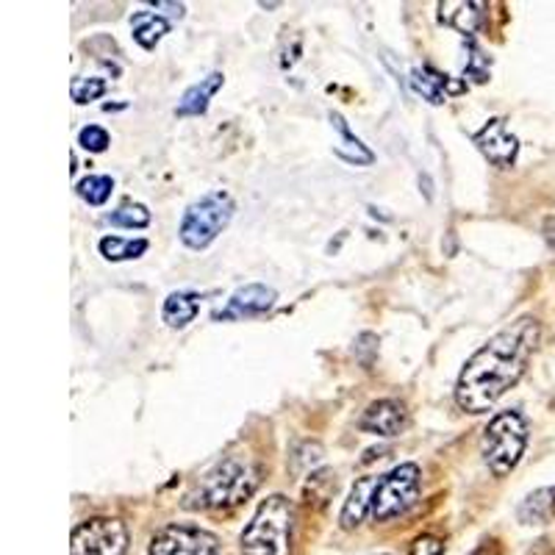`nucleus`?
<instances>
[{
  "label": "nucleus",
  "instance_id": "nucleus-1",
  "mask_svg": "<svg viewBox=\"0 0 555 555\" xmlns=\"http://www.w3.org/2000/svg\"><path fill=\"white\" fill-rule=\"evenodd\" d=\"M539 345V322L525 317L512 328L500 331L486 341L461 370L455 400L469 414L492 409L528 370V361Z\"/></svg>",
  "mask_w": 555,
  "mask_h": 555
},
{
  "label": "nucleus",
  "instance_id": "nucleus-2",
  "mask_svg": "<svg viewBox=\"0 0 555 555\" xmlns=\"http://www.w3.org/2000/svg\"><path fill=\"white\" fill-rule=\"evenodd\" d=\"M292 528L295 505L284 494H272L242 530V555H292Z\"/></svg>",
  "mask_w": 555,
  "mask_h": 555
},
{
  "label": "nucleus",
  "instance_id": "nucleus-3",
  "mask_svg": "<svg viewBox=\"0 0 555 555\" xmlns=\"http://www.w3.org/2000/svg\"><path fill=\"white\" fill-rule=\"evenodd\" d=\"M528 444V423L519 411H500L483 430V459L498 478L512 473Z\"/></svg>",
  "mask_w": 555,
  "mask_h": 555
},
{
  "label": "nucleus",
  "instance_id": "nucleus-4",
  "mask_svg": "<svg viewBox=\"0 0 555 555\" xmlns=\"http://www.w3.org/2000/svg\"><path fill=\"white\" fill-rule=\"evenodd\" d=\"M256 483H259V478L247 461L222 459L203 478L201 489H197L201 500L195 505H201V508H234L250 498Z\"/></svg>",
  "mask_w": 555,
  "mask_h": 555
},
{
  "label": "nucleus",
  "instance_id": "nucleus-5",
  "mask_svg": "<svg viewBox=\"0 0 555 555\" xmlns=\"http://www.w3.org/2000/svg\"><path fill=\"white\" fill-rule=\"evenodd\" d=\"M234 217V201L228 192H208L201 201L192 203L186 211H183L181 220V242L192 250H203L208 247L217 236L222 234Z\"/></svg>",
  "mask_w": 555,
  "mask_h": 555
},
{
  "label": "nucleus",
  "instance_id": "nucleus-6",
  "mask_svg": "<svg viewBox=\"0 0 555 555\" xmlns=\"http://www.w3.org/2000/svg\"><path fill=\"white\" fill-rule=\"evenodd\" d=\"M416 498H420V467L416 464H400L391 473L380 475L378 483H375L370 517L375 522H389V519L409 512Z\"/></svg>",
  "mask_w": 555,
  "mask_h": 555
},
{
  "label": "nucleus",
  "instance_id": "nucleus-7",
  "mask_svg": "<svg viewBox=\"0 0 555 555\" xmlns=\"http://www.w3.org/2000/svg\"><path fill=\"white\" fill-rule=\"evenodd\" d=\"M128 530L120 519L95 517L73 530L69 555H126Z\"/></svg>",
  "mask_w": 555,
  "mask_h": 555
},
{
  "label": "nucleus",
  "instance_id": "nucleus-8",
  "mask_svg": "<svg viewBox=\"0 0 555 555\" xmlns=\"http://www.w3.org/2000/svg\"><path fill=\"white\" fill-rule=\"evenodd\" d=\"M147 555H220V539L197 525H167L151 539Z\"/></svg>",
  "mask_w": 555,
  "mask_h": 555
},
{
  "label": "nucleus",
  "instance_id": "nucleus-9",
  "mask_svg": "<svg viewBox=\"0 0 555 555\" xmlns=\"http://www.w3.org/2000/svg\"><path fill=\"white\" fill-rule=\"evenodd\" d=\"M275 300H278V295H275V289H270V286L247 284L231 295L228 306L222 311H217L215 320L228 322V320H247V317L267 314V311L275 306Z\"/></svg>",
  "mask_w": 555,
  "mask_h": 555
},
{
  "label": "nucleus",
  "instance_id": "nucleus-10",
  "mask_svg": "<svg viewBox=\"0 0 555 555\" xmlns=\"http://www.w3.org/2000/svg\"><path fill=\"white\" fill-rule=\"evenodd\" d=\"M475 145H478V151L498 167H512L514 158H517L519 153L517 137L508 131L505 120H500V117L475 133Z\"/></svg>",
  "mask_w": 555,
  "mask_h": 555
},
{
  "label": "nucleus",
  "instance_id": "nucleus-11",
  "mask_svg": "<svg viewBox=\"0 0 555 555\" xmlns=\"http://www.w3.org/2000/svg\"><path fill=\"white\" fill-rule=\"evenodd\" d=\"M405 425V409L398 400H378L364 411L359 428L375 436H398Z\"/></svg>",
  "mask_w": 555,
  "mask_h": 555
},
{
  "label": "nucleus",
  "instance_id": "nucleus-12",
  "mask_svg": "<svg viewBox=\"0 0 555 555\" xmlns=\"http://www.w3.org/2000/svg\"><path fill=\"white\" fill-rule=\"evenodd\" d=\"M375 483H378V478H375V475H366V478L356 480L353 492H350L345 508H341V528L353 530V528H359L366 517H370V512H373Z\"/></svg>",
  "mask_w": 555,
  "mask_h": 555
},
{
  "label": "nucleus",
  "instance_id": "nucleus-13",
  "mask_svg": "<svg viewBox=\"0 0 555 555\" xmlns=\"http://www.w3.org/2000/svg\"><path fill=\"white\" fill-rule=\"evenodd\" d=\"M220 87H222V73H211V76L203 78L201 83H195V87H190L186 92H183L176 114L178 117H201V114H206L208 101L215 98V92Z\"/></svg>",
  "mask_w": 555,
  "mask_h": 555
},
{
  "label": "nucleus",
  "instance_id": "nucleus-14",
  "mask_svg": "<svg viewBox=\"0 0 555 555\" xmlns=\"http://www.w3.org/2000/svg\"><path fill=\"white\" fill-rule=\"evenodd\" d=\"M519 522L522 525H544L555 519V486L539 489V492L528 494L519 505Z\"/></svg>",
  "mask_w": 555,
  "mask_h": 555
},
{
  "label": "nucleus",
  "instance_id": "nucleus-15",
  "mask_svg": "<svg viewBox=\"0 0 555 555\" xmlns=\"http://www.w3.org/2000/svg\"><path fill=\"white\" fill-rule=\"evenodd\" d=\"M131 31H133V39H137V42L145 48V51H153V48L158 44V39L170 31V23H167L162 14L137 12L131 17Z\"/></svg>",
  "mask_w": 555,
  "mask_h": 555
},
{
  "label": "nucleus",
  "instance_id": "nucleus-16",
  "mask_svg": "<svg viewBox=\"0 0 555 555\" xmlns=\"http://www.w3.org/2000/svg\"><path fill=\"white\" fill-rule=\"evenodd\" d=\"M201 300L192 292H172L165 300V322L170 328H186L197 317Z\"/></svg>",
  "mask_w": 555,
  "mask_h": 555
},
{
  "label": "nucleus",
  "instance_id": "nucleus-17",
  "mask_svg": "<svg viewBox=\"0 0 555 555\" xmlns=\"http://www.w3.org/2000/svg\"><path fill=\"white\" fill-rule=\"evenodd\" d=\"M147 250L145 240H122V236H106L101 240V253L106 261H131Z\"/></svg>",
  "mask_w": 555,
  "mask_h": 555
},
{
  "label": "nucleus",
  "instance_id": "nucleus-18",
  "mask_svg": "<svg viewBox=\"0 0 555 555\" xmlns=\"http://www.w3.org/2000/svg\"><path fill=\"white\" fill-rule=\"evenodd\" d=\"M411 83H414V89L425 98V101L436 103V106H439V103H444V78L439 76V73H434V69H428V67L414 69Z\"/></svg>",
  "mask_w": 555,
  "mask_h": 555
},
{
  "label": "nucleus",
  "instance_id": "nucleus-19",
  "mask_svg": "<svg viewBox=\"0 0 555 555\" xmlns=\"http://www.w3.org/2000/svg\"><path fill=\"white\" fill-rule=\"evenodd\" d=\"M114 181L108 176H89L83 181H78L76 192L89 203V206H103V203L112 197Z\"/></svg>",
  "mask_w": 555,
  "mask_h": 555
},
{
  "label": "nucleus",
  "instance_id": "nucleus-20",
  "mask_svg": "<svg viewBox=\"0 0 555 555\" xmlns=\"http://www.w3.org/2000/svg\"><path fill=\"white\" fill-rule=\"evenodd\" d=\"M106 222L120 228H145L151 222V211L142 203H126L106 217Z\"/></svg>",
  "mask_w": 555,
  "mask_h": 555
},
{
  "label": "nucleus",
  "instance_id": "nucleus-21",
  "mask_svg": "<svg viewBox=\"0 0 555 555\" xmlns=\"http://www.w3.org/2000/svg\"><path fill=\"white\" fill-rule=\"evenodd\" d=\"M106 92V81L103 78H76V81L69 83V95L76 103H92Z\"/></svg>",
  "mask_w": 555,
  "mask_h": 555
},
{
  "label": "nucleus",
  "instance_id": "nucleus-22",
  "mask_svg": "<svg viewBox=\"0 0 555 555\" xmlns=\"http://www.w3.org/2000/svg\"><path fill=\"white\" fill-rule=\"evenodd\" d=\"M455 9H459L455 17H448L444 23L455 26L461 34H473L480 23V9H483V3H455Z\"/></svg>",
  "mask_w": 555,
  "mask_h": 555
},
{
  "label": "nucleus",
  "instance_id": "nucleus-23",
  "mask_svg": "<svg viewBox=\"0 0 555 555\" xmlns=\"http://www.w3.org/2000/svg\"><path fill=\"white\" fill-rule=\"evenodd\" d=\"M78 145H81L83 151L103 153L108 145H112V137H108L106 128L87 126V128H81V133H78Z\"/></svg>",
  "mask_w": 555,
  "mask_h": 555
},
{
  "label": "nucleus",
  "instance_id": "nucleus-24",
  "mask_svg": "<svg viewBox=\"0 0 555 555\" xmlns=\"http://www.w3.org/2000/svg\"><path fill=\"white\" fill-rule=\"evenodd\" d=\"M444 544L436 537H420L411 544V555H442Z\"/></svg>",
  "mask_w": 555,
  "mask_h": 555
}]
</instances>
